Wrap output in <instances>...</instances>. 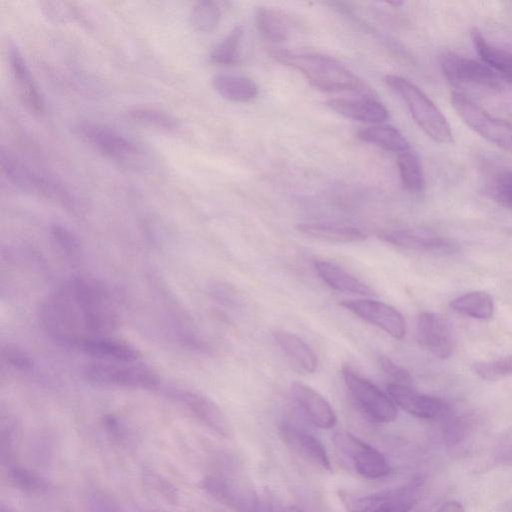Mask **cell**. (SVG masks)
<instances>
[{
  "label": "cell",
  "instance_id": "6da1fadb",
  "mask_svg": "<svg viewBox=\"0 0 512 512\" xmlns=\"http://www.w3.org/2000/svg\"><path fill=\"white\" fill-rule=\"evenodd\" d=\"M270 54L276 61L301 72L314 87L322 91H351L363 96L374 93L361 78L333 57L289 49H273Z\"/></svg>",
  "mask_w": 512,
  "mask_h": 512
},
{
  "label": "cell",
  "instance_id": "7a4b0ae2",
  "mask_svg": "<svg viewBox=\"0 0 512 512\" xmlns=\"http://www.w3.org/2000/svg\"><path fill=\"white\" fill-rule=\"evenodd\" d=\"M87 337L107 336L118 325V314L108 288L97 279L74 277L66 283Z\"/></svg>",
  "mask_w": 512,
  "mask_h": 512
},
{
  "label": "cell",
  "instance_id": "3957f363",
  "mask_svg": "<svg viewBox=\"0 0 512 512\" xmlns=\"http://www.w3.org/2000/svg\"><path fill=\"white\" fill-rule=\"evenodd\" d=\"M38 315L43 330L60 345L76 348L87 337L66 285L41 302Z\"/></svg>",
  "mask_w": 512,
  "mask_h": 512
},
{
  "label": "cell",
  "instance_id": "277c9868",
  "mask_svg": "<svg viewBox=\"0 0 512 512\" xmlns=\"http://www.w3.org/2000/svg\"><path fill=\"white\" fill-rule=\"evenodd\" d=\"M384 81L405 102L414 121L429 138L439 144L452 142L447 119L416 85L398 75H386Z\"/></svg>",
  "mask_w": 512,
  "mask_h": 512
},
{
  "label": "cell",
  "instance_id": "5b68a950",
  "mask_svg": "<svg viewBox=\"0 0 512 512\" xmlns=\"http://www.w3.org/2000/svg\"><path fill=\"white\" fill-rule=\"evenodd\" d=\"M74 132L102 155L127 166H138L144 151L134 140L117 130L92 121H79Z\"/></svg>",
  "mask_w": 512,
  "mask_h": 512
},
{
  "label": "cell",
  "instance_id": "8992f818",
  "mask_svg": "<svg viewBox=\"0 0 512 512\" xmlns=\"http://www.w3.org/2000/svg\"><path fill=\"white\" fill-rule=\"evenodd\" d=\"M0 163L2 173L16 188L57 201L67 207L74 205L73 196L62 183L33 171L9 150L1 148Z\"/></svg>",
  "mask_w": 512,
  "mask_h": 512
},
{
  "label": "cell",
  "instance_id": "52a82bcc",
  "mask_svg": "<svg viewBox=\"0 0 512 512\" xmlns=\"http://www.w3.org/2000/svg\"><path fill=\"white\" fill-rule=\"evenodd\" d=\"M126 362H95L83 370L84 378L91 384L105 387L154 389L160 377L151 368Z\"/></svg>",
  "mask_w": 512,
  "mask_h": 512
},
{
  "label": "cell",
  "instance_id": "ba28073f",
  "mask_svg": "<svg viewBox=\"0 0 512 512\" xmlns=\"http://www.w3.org/2000/svg\"><path fill=\"white\" fill-rule=\"evenodd\" d=\"M450 102L462 121L478 135L512 152V124L488 114L469 98L458 92L451 93Z\"/></svg>",
  "mask_w": 512,
  "mask_h": 512
},
{
  "label": "cell",
  "instance_id": "9c48e42d",
  "mask_svg": "<svg viewBox=\"0 0 512 512\" xmlns=\"http://www.w3.org/2000/svg\"><path fill=\"white\" fill-rule=\"evenodd\" d=\"M344 382L358 405L374 420L389 423L397 418L393 400L368 379L349 366L342 367Z\"/></svg>",
  "mask_w": 512,
  "mask_h": 512
},
{
  "label": "cell",
  "instance_id": "30bf717a",
  "mask_svg": "<svg viewBox=\"0 0 512 512\" xmlns=\"http://www.w3.org/2000/svg\"><path fill=\"white\" fill-rule=\"evenodd\" d=\"M440 67L454 85H478L491 89L500 87L498 75L483 62L446 52L440 56Z\"/></svg>",
  "mask_w": 512,
  "mask_h": 512
},
{
  "label": "cell",
  "instance_id": "8fae6325",
  "mask_svg": "<svg viewBox=\"0 0 512 512\" xmlns=\"http://www.w3.org/2000/svg\"><path fill=\"white\" fill-rule=\"evenodd\" d=\"M165 395L172 401L184 406L194 417L223 437L232 433L231 425L220 409L210 398L187 389L168 387Z\"/></svg>",
  "mask_w": 512,
  "mask_h": 512
},
{
  "label": "cell",
  "instance_id": "7c38bea8",
  "mask_svg": "<svg viewBox=\"0 0 512 512\" xmlns=\"http://www.w3.org/2000/svg\"><path fill=\"white\" fill-rule=\"evenodd\" d=\"M335 445L349 456L356 471L367 478H380L390 472V466L385 456L354 435L339 431L333 436Z\"/></svg>",
  "mask_w": 512,
  "mask_h": 512
},
{
  "label": "cell",
  "instance_id": "4fadbf2b",
  "mask_svg": "<svg viewBox=\"0 0 512 512\" xmlns=\"http://www.w3.org/2000/svg\"><path fill=\"white\" fill-rule=\"evenodd\" d=\"M340 305L395 339H402L405 336V320L402 314L389 304L370 299H352L344 300Z\"/></svg>",
  "mask_w": 512,
  "mask_h": 512
},
{
  "label": "cell",
  "instance_id": "5bb4252c",
  "mask_svg": "<svg viewBox=\"0 0 512 512\" xmlns=\"http://www.w3.org/2000/svg\"><path fill=\"white\" fill-rule=\"evenodd\" d=\"M387 392L396 405L418 418L437 419L446 416L450 410L443 399L422 394L409 386L387 384Z\"/></svg>",
  "mask_w": 512,
  "mask_h": 512
},
{
  "label": "cell",
  "instance_id": "9a60e30c",
  "mask_svg": "<svg viewBox=\"0 0 512 512\" xmlns=\"http://www.w3.org/2000/svg\"><path fill=\"white\" fill-rule=\"evenodd\" d=\"M8 61L21 103L33 115L41 116L45 112L43 96L23 58L13 43L8 47Z\"/></svg>",
  "mask_w": 512,
  "mask_h": 512
},
{
  "label": "cell",
  "instance_id": "2e32d148",
  "mask_svg": "<svg viewBox=\"0 0 512 512\" xmlns=\"http://www.w3.org/2000/svg\"><path fill=\"white\" fill-rule=\"evenodd\" d=\"M378 237L405 249L427 252H450L454 248L444 237L424 228H402L382 231Z\"/></svg>",
  "mask_w": 512,
  "mask_h": 512
},
{
  "label": "cell",
  "instance_id": "e0dca14e",
  "mask_svg": "<svg viewBox=\"0 0 512 512\" xmlns=\"http://www.w3.org/2000/svg\"><path fill=\"white\" fill-rule=\"evenodd\" d=\"M416 339L418 343L439 359L451 355L452 342L444 318L433 312H423L416 321Z\"/></svg>",
  "mask_w": 512,
  "mask_h": 512
},
{
  "label": "cell",
  "instance_id": "ac0fdd59",
  "mask_svg": "<svg viewBox=\"0 0 512 512\" xmlns=\"http://www.w3.org/2000/svg\"><path fill=\"white\" fill-rule=\"evenodd\" d=\"M290 390L295 401L315 426L331 429L336 425L337 417L332 406L318 391L299 381L292 382Z\"/></svg>",
  "mask_w": 512,
  "mask_h": 512
},
{
  "label": "cell",
  "instance_id": "d6986e66",
  "mask_svg": "<svg viewBox=\"0 0 512 512\" xmlns=\"http://www.w3.org/2000/svg\"><path fill=\"white\" fill-rule=\"evenodd\" d=\"M281 434L284 441L307 462L328 472L333 470L324 445L316 437L290 424H283Z\"/></svg>",
  "mask_w": 512,
  "mask_h": 512
},
{
  "label": "cell",
  "instance_id": "ffe728a7",
  "mask_svg": "<svg viewBox=\"0 0 512 512\" xmlns=\"http://www.w3.org/2000/svg\"><path fill=\"white\" fill-rule=\"evenodd\" d=\"M76 348L87 355L111 362L132 363L141 358V353L134 346L108 336L86 337Z\"/></svg>",
  "mask_w": 512,
  "mask_h": 512
},
{
  "label": "cell",
  "instance_id": "44dd1931",
  "mask_svg": "<svg viewBox=\"0 0 512 512\" xmlns=\"http://www.w3.org/2000/svg\"><path fill=\"white\" fill-rule=\"evenodd\" d=\"M333 111L343 117L368 123H379L388 118V110L371 97L334 98L326 102Z\"/></svg>",
  "mask_w": 512,
  "mask_h": 512
},
{
  "label": "cell",
  "instance_id": "7402d4cb",
  "mask_svg": "<svg viewBox=\"0 0 512 512\" xmlns=\"http://www.w3.org/2000/svg\"><path fill=\"white\" fill-rule=\"evenodd\" d=\"M314 266L319 277L334 290L360 295L374 294L371 287L331 261L316 260Z\"/></svg>",
  "mask_w": 512,
  "mask_h": 512
},
{
  "label": "cell",
  "instance_id": "603a6c76",
  "mask_svg": "<svg viewBox=\"0 0 512 512\" xmlns=\"http://www.w3.org/2000/svg\"><path fill=\"white\" fill-rule=\"evenodd\" d=\"M274 338L286 357L305 373L317 369V357L311 347L300 337L286 331L274 332Z\"/></svg>",
  "mask_w": 512,
  "mask_h": 512
},
{
  "label": "cell",
  "instance_id": "cb8c5ba5",
  "mask_svg": "<svg viewBox=\"0 0 512 512\" xmlns=\"http://www.w3.org/2000/svg\"><path fill=\"white\" fill-rule=\"evenodd\" d=\"M471 39L482 62L512 83V53L490 44L476 29L471 31Z\"/></svg>",
  "mask_w": 512,
  "mask_h": 512
},
{
  "label": "cell",
  "instance_id": "d4e9b609",
  "mask_svg": "<svg viewBox=\"0 0 512 512\" xmlns=\"http://www.w3.org/2000/svg\"><path fill=\"white\" fill-rule=\"evenodd\" d=\"M296 229L309 237L334 243L361 242L367 238L361 229L345 225L299 223Z\"/></svg>",
  "mask_w": 512,
  "mask_h": 512
},
{
  "label": "cell",
  "instance_id": "484cf974",
  "mask_svg": "<svg viewBox=\"0 0 512 512\" xmlns=\"http://www.w3.org/2000/svg\"><path fill=\"white\" fill-rule=\"evenodd\" d=\"M212 86L223 98L233 102H248L258 95L256 83L246 77L234 74H216Z\"/></svg>",
  "mask_w": 512,
  "mask_h": 512
},
{
  "label": "cell",
  "instance_id": "4316f807",
  "mask_svg": "<svg viewBox=\"0 0 512 512\" xmlns=\"http://www.w3.org/2000/svg\"><path fill=\"white\" fill-rule=\"evenodd\" d=\"M255 17L258 30L266 39L272 42H283L290 37L292 22L280 10L259 7Z\"/></svg>",
  "mask_w": 512,
  "mask_h": 512
},
{
  "label": "cell",
  "instance_id": "83f0119b",
  "mask_svg": "<svg viewBox=\"0 0 512 512\" xmlns=\"http://www.w3.org/2000/svg\"><path fill=\"white\" fill-rule=\"evenodd\" d=\"M455 312L479 319L488 320L493 316L494 303L492 297L484 291H471L450 302Z\"/></svg>",
  "mask_w": 512,
  "mask_h": 512
},
{
  "label": "cell",
  "instance_id": "f1b7e54d",
  "mask_svg": "<svg viewBox=\"0 0 512 512\" xmlns=\"http://www.w3.org/2000/svg\"><path fill=\"white\" fill-rule=\"evenodd\" d=\"M357 137L393 152H406L409 143L402 133L388 125L371 126L358 130Z\"/></svg>",
  "mask_w": 512,
  "mask_h": 512
},
{
  "label": "cell",
  "instance_id": "f546056e",
  "mask_svg": "<svg viewBox=\"0 0 512 512\" xmlns=\"http://www.w3.org/2000/svg\"><path fill=\"white\" fill-rule=\"evenodd\" d=\"M7 476L14 487L28 494L42 495L50 489L42 475L16 463L7 466Z\"/></svg>",
  "mask_w": 512,
  "mask_h": 512
},
{
  "label": "cell",
  "instance_id": "4dcf8cb0",
  "mask_svg": "<svg viewBox=\"0 0 512 512\" xmlns=\"http://www.w3.org/2000/svg\"><path fill=\"white\" fill-rule=\"evenodd\" d=\"M423 479H415L392 492L391 496L371 512H408L419 498Z\"/></svg>",
  "mask_w": 512,
  "mask_h": 512
},
{
  "label": "cell",
  "instance_id": "1f68e13d",
  "mask_svg": "<svg viewBox=\"0 0 512 512\" xmlns=\"http://www.w3.org/2000/svg\"><path fill=\"white\" fill-rule=\"evenodd\" d=\"M21 430L18 421L10 415L2 417L0 430V457L6 467L15 463L20 444Z\"/></svg>",
  "mask_w": 512,
  "mask_h": 512
},
{
  "label": "cell",
  "instance_id": "d6a6232c",
  "mask_svg": "<svg viewBox=\"0 0 512 512\" xmlns=\"http://www.w3.org/2000/svg\"><path fill=\"white\" fill-rule=\"evenodd\" d=\"M243 35V26H235L221 41H219L212 48L209 55L210 60L219 65L234 64L239 57L240 45Z\"/></svg>",
  "mask_w": 512,
  "mask_h": 512
},
{
  "label": "cell",
  "instance_id": "836d02e7",
  "mask_svg": "<svg viewBox=\"0 0 512 512\" xmlns=\"http://www.w3.org/2000/svg\"><path fill=\"white\" fill-rule=\"evenodd\" d=\"M50 238L59 254L69 262H78L82 258V245L79 238L67 227L53 224L50 227Z\"/></svg>",
  "mask_w": 512,
  "mask_h": 512
},
{
  "label": "cell",
  "instance_id": "e575fe53",
  "mask_svg": "<svg viewBox=\"0 0 512 512\" xmlns=\"http://www.w3.org/2000/svg\"><path fill=\"white\" fill-rule=\"evenodd\" d=\"M221 19V10L214 1H198L190 12V24L192 28L201 33L213 31Z\"/></svg>",
  "mask_w": 512,
  "mask_h": 512
},
{
  "label": "cell",
  "instance_id": "d590c367",
  "mask_svg": "<svg viewBox=\"0 0 512 512\" xmlns=\"http://www.w3.org/2000/svg\"><path fill=\"white\" fill-rule=\"evenodd\" d=\"M397 166L400 178L409 190L419 191L423 188L425 180L422 165L417 156L409 151L399 153Z\"/></svg>",
  "mask_w": 512,
  "mask_h": 512
},
{
  "label": "cell",
  "instance_id": "8d00e7d4",
  "mask_svg": "<svg viewBox=\"0 0 512 512\" xmlns=\"http://www.w3.org/2000/svg\"><path fill=\"white\" fill-rule=\"evenodd\" d=\"M135 122L163 131H174L178 128V120L172 115L154 108L137 107L129 111Z\"/></svg>",
  "mask_w": 512,
  "mask_h": 512
},
{
  "label": "cell",
  "instance_id": "74e56055",
  "mask_svg": "<svg viewBox=\"0 0 512 512\" xmlns=\"http://www.w3.org/2000/svg\"><path fill=\"white\" fill-rule=\"evenodd\" d=\"M392 492L393 491H387L360 495L345 490H339L338 496L348 512H368L385 502L391 496Z\"/></svg>",
  "mask_w": 512,
  "mask_h": 512
},
{
  "label": "cell",
  "instance_id": "f35d334b",
  "mask_svg": "<svg viewBox=\"0 0 512 512\" xmlns=\"http://www.w3.org/2000/svg\"><path fill=\"white\" fill-rule=\"evenodd\" d=\"M1 358L4 364L20 372H30L34 368L32 357L21 347L7 343L1 348Z\"/></svg>",
  "mask_w": 512,
  "mask_h": 512
},
{
  "label": "cell",
  "instance_id": "ab89813d",
  "mask_svg": "<svg viewBox=\"0 0 512 512\" xmlns=\"http://www.w3.org/2000/svg\"><path fill=\"white\" fill-rule=\"evenodd\" d=\"M473 370L485 380H498L512 374V356L477 363L473 366Z\"/></svg>",
  "mask_w": 512,
  "mask_h": 512
},
{
  "label": "cell",
  "instance_id": "60d3db41",
  "mask_svg": "<svg viewBox=\"0 0 512 512\" xmlns=\"http://www.w3.org/2000/svg\"><path fill=\"white\" fill-rule=\"evenodd\" d=\"M380 369L385 376L388 384L411 387L412 378L407 370L393 362L386 356H380L378 359Z\"/></svg>",
  "mask_w": 512,
  "mask_h": 512
},
{
  "label": "cell",
  "instance_id": "b9f144b4",
  "mask_svg": "<svg viewBox=\"0 0 512 512\" xmlns=\"http://www.w3.org/2000/svg\"><path fill=\"white\" fill-rule=\"evenodd\" d=\"M492 197L501 206L512 209V171L498 176L492 188Z\"/></svg>",
  "mask_w": 512,
  "mask_h": 512
},
{
  "label": "cell",
  "instance_id": "7bdbcfd3",
  "mask_svg": "<svg viewBox=\"0 0 512 512\" xmlns=\"http://www.w3.org/2000/svg\"><path fill=\"white\" fill-rule=\"evenodd\" d=\"M88 507L90 512H122L113 499L100 490L89 494Z\"/></svg>",
  "mask_w": 512,
  "mask_h": 512
},
{
  "label": "cell",
  "instance_id": "ee69618b",
  "mask_svg": "<svg viewBox=\"0 0 512 512\" xmlns=\"http://www.w3.org/2000/svg\"><path fill=\"white\" fill-rule=\"evenodd\" d=\"M145 480L153 487L154 490L166 498L167 501L172 504L177 502V491L170 482L162 479L161 476L152 472L145 474Z\"/></svg>",
  "mask_w": 512,
  "mask_h": 512
},
{
  "label": "cell",
  "instance_id": "f6af8a7d",
  "mask_svg": "<svg viewBox=\"0 0 512 512\" xmlns=\"http://www.w3.org/2000/svg\"><path fill=\"white\" fill-rule=\"evenodd\" d=\"M212 294L217 301L229 306H237L241 301L239 294L225 285L215 287Z\"/></svg>",
  "mask_w": 512,
  "mask_h": 512
},
{
  "label": "cell",
  "instance_id": "bcb514c9",
  "mask_svg": "<svg viewBox=\"0 0 512 512\" xmlns=\"http://www.w3.org/2000/svg\"><path fill=\"white\" fill-rule=\"evenodd\" d=\"M104 424L107 429V431L112 435L113 438L116 440H125V438L128 436L127 430L120 423V421L113 416H107L104 419ZM129 437V436H128Z\"/></svg>",
  "mask_w": 512,
  "mask_h": 512
},
{
  "label": "cell",
  "instance_id": "7dc6e473",
  "mask_svg": "<svg viewBox=\"0 0 512 512\" xmlns=\"http://www.w3.org/2000/svg\"><path fill=\"white\" fill-rule=\"evenodd\" d=\"M497 458L502 463L512 465V435L499 446Z\"/></svg>",
  "mask_w": 512,
  "mask_h": 512
},
{
  "label": "cell",
  "instance_id": "c3c4849f",
  "mask_svg": "<svg viewBox=\"0 0 512 512\" xmlns=\"http://www.w3.org/2000/svg\"><path fill=\"white\" fill-rule=\"evenodd\" d=\"M438 512H465L461 504L457 502H448Z\"/></svg>",
  "mask_w": 512,
  "mask_h": 512
},
{
  "label": "cell",
  "instance_id": "681fc988",
  "mask_svg": "<svg viewBox=\"0 0 512 512\" xmlns=\"http://www.w3.org/2000/svg\"><path fill=\"white\" fill-rule=\"evenodd\" d=\"M0 512H15L10 506L2 504Z\"/></svg>",
  "mask_w": 512,
  "mask_h": 512
},
{
  "label": "cell",
  "instance_id": "f907efd6",
  "mask_svg": "<svg viewBox=\"0 0 512 512\" xmlns=\"http://www.w3.org/2000/svg\"><path fill=\"white\" fill-rule=\"evenodd\" d=\"M389 4H391V5L395 6V7H398V6L402 5L403 2L402 1H393V2H389Z\"/></svg>",
  "mask_w": 512,
  "mask_h": 512
},
{
  "label": "cell",
  "instance_id": "816d5d0a",
  "mask_svg": "<svg viewBox=\"0 0 512 512\" xmlns=\"http://www.w3.org/2000/svg\"><path fill=\"white\" fill-rule=\"evenodd\" d=\"M508 512H512V505L509 507V511Z\"/></svg>",
  "mask_w": 512,
  "mask_h": 512
},
{
  "label": "cell",
  "instance_id": "f5cc1de1",
  "mask_svg": "<svg viewBox=\"0 0 512 512\" xmlns=\"http://www.w3.org/2000/svg\"><path fill=\"white\" fill-rule=\"evenodd\" d=\"M292 512H300V511H298V510H292Z\"/></svg>",
  "mask_w": 512,
  "mask_h": 512
}]
</instances>
